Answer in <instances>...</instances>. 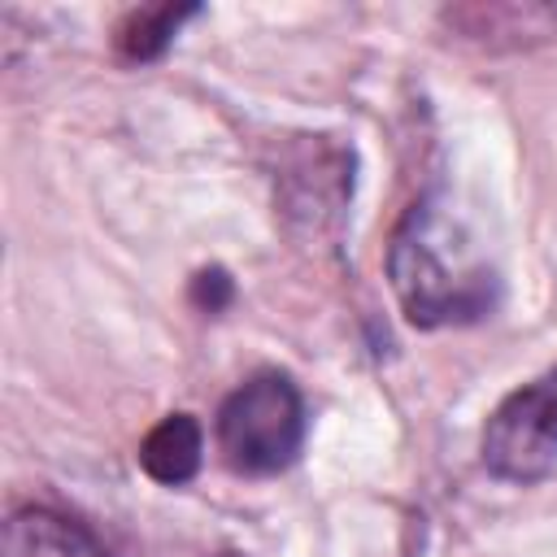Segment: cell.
I'll use <instances>...</instances> for the list:
<instances>
[{"label":"cell","instance_id":"obj_1","mask_svg":"<svg viewBox=\"0 0 557 557\" xmlns=\"http://www.w3.org/2000/svg\"><path fill=\"white\" fill-rule=\"evenodd\" d=\"M387 270L413 326L474 322L496 305L492 270L470 261L466 248H453V231L435 205H413L392 239Z\"/></svg>","mask_w":557,"mask_h":557},{"label":"cell","instance_id":"obj_2","mask_svg":"<svg viewBox=\"0 0 557 557\" xmlns=\"http://www.w3.org/2000/svg\"><path fill=\"white\" fill-rule=\"evenodd\" d=\"M218 453L235 474L265 479L287 470L305 448V396L283 370H261L239 383L218 409Z\"/></svg>","mask_w":557,"mask_h":557},{"label":"cell","instance_id":"obj_3","mask_svg":"<svg viewBox=\"0 0 557 557\" xmlns=\"http://www.w3.org/2000/svg\"><path fill=\"white\" fill-rule=\"evenodd\" d=\"M483 466L505 483H540L557 470V366L513 387L492 409Z\"/></svg>","mask_w":557,"mask_h":557},{"label":"cell","instance_id":"obj_4","mask_svg":"<svg viewBox=\"0 0 557 557\" xmlns=\"http://www.w3.org/2000/svg\"><path fill=\"white\" fill-rule=\"evenodd\" d=\"M4 557H109V553L74 518L30 505L4 522Z\"/></svg>","mask_w":557,"mask_h":557},{"label":"cell","instance_id":"obj_5","mask_svg":"<svg viewBox=\"0 0 557 557\" xmlns=\"http://www.w3.org/2000/svg\"><path fill=\"white\" fill-rule=\"evenodd\" d=\"M205 461V431L191 413H165L139 444V466L148 479L165 487H183L196 479Z\"/></svg>","mask_w":557,"mask_h":557},{"label":"cell","instance_id":"obj_6","mask_svg":"<svg viewBox=\"0 0 557 557\" xmlns=\"http://www.w3.org/2000/svg\"><path fill=\"white\" fill-rule=\"evenodd\" d=\"M191 17H200V4H152V9H135L117 26V48L131 61H157L174 44V35L183 30V22H191Z\"/></svg>","mask_w":557,"mask_h":557},{"label":"cell","instance_id":"obj_7","mask_svg":"<svg viewBox=\"0 0 557 557\" xmlns=\"http://www.w3.org/2000/svg\"><path fill=\"white\" fill-rule=\"evenodd\" d=\"M231 296H235V283H231V274H226L222 265L200 270V274L191 278V300H196V309H205V313H222V309L231 305Z\"/></svg>","mask_w":557,"mask_h":557},{"label":"cell","instance_id":"obj_8","mask_svg":"<svg viewBox=\"0 0 557 557\" xmlns=\"http://www.w3.org/2000/svg\"><path fill=\"white\" fill-rule=\"evenodd\" d=\"M213 557H244V553H231V548H226V553H213Z\"/></svg>","mask_w":557,"mask_h":557}]
</instances>
